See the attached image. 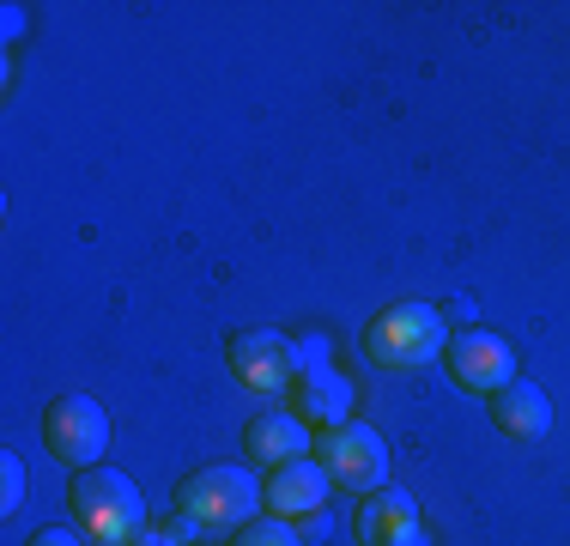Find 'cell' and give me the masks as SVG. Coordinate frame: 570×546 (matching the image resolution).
I'll return each instance as SVG.
<instances>
[{
    "mask_svg": "<svg viewBox=\"0 0 570 546\" xmlns=\"http://www.w3.org/2000/svg\"><path fill=\"white\" fill-rule=\"evenodd\" d=\"M443 347H450V322H443V310L425 304V298H401V304L376 310V316L364 322V359L389 364V371L431 364V359H443Z\"/></svg>",
    "mask_w": 570,
    "mask_h": 546,
    "instance_id": "obj_3",
    "label": "cell"
},
{
    "mask_svg": "<svg viewBox=\"0 0 570 546\" xmlns=\"http://www.w3.org/2000/svg\"><path fill=\"white\" fill-rule=\"evenodd\" d=\"M297 364H304V377L334 371V364H328V340H322V334H304V340H297Z\"/></svg>",
    "mask_w": 570,
    "mask_h": 546,
    "instance_id": "obj_15",
    "label": "cell"
},
{
    "mask_svg": "<svg viewBox=\"0 0 570 546\" xmlns=\"http://www.w3.org/2000/svg\"><path fill=\"white\" fill-rule=\"evenodd\" d=\"M352 528H358L364 546H425L419 504L406 498V491H395V486L371 491V498L358 504V516H352Z\"/></svg>",
    "mask_w": 570,
    "mask_h": 546,
    "instance_id": "obj_8",
    "label": "cell"
},
{
    "mask_svg": "<svg viewBox=\"0 0 570 546\" xmlns=\"http://www.w3.org/2000/svg\"><path fill=\"white\" fill-rule=\"evenodd\" d=\"M485 407H492V426L504 437H522V443H540V437L552 431V401H547V389L528 382V377L504 382Z\"/></svg>",
    "mask_w": 570,
    "mask_h": 546,
    "instance_id": "obj_10",
    "label": "cell"
},
{
    "mask_svg": "<svg viewBox=\"0 0 570 546\" xmlns=\"http://www.w3.org/2000/svg\"><path fill=\"white\" fill-rule=\"evenodd\" d=\"M243 449H249V461H262V468H279V461H297L309 443V426L297 413H255L249 426H243Z\"/></svg>",
    "mask_w": 570,
    "mask_h": 546,
    "instance_id": "obj_11",
    "label": "cell"
},
{
    "mask_svg": "<svg viewBox=\"0 0 570 546\" xmlns=\"http://www.w3.org/2000/svg\"><path fill=\"white\" fill-rule=\"evenodd\" d=\"M443 364H450V377L473 394H498L504 382H515V352H510L504 334H492V328H461V334H450Z\"/></svg>",
    "mask_w": 570,
    "mask_h": 546,
    "instance_id": "obj_7",
    "label": "cell"
},
{
    "mask_svg": "<svg viewBox=\"0 0 570 546\" xmlns=\"http://www.w3.org/2000/svg\"><path fill=\"white\" fill-rule=\"evenodd\" d=\"M225 359H230V377H237L243 389H255V394H285L297 377H304L297 340H285L279 328H249V334H237L225 347Z\"/></svg>",
    "mask_w": 570,
    "mask_h": 546,
    "instance_id": "obj_6",
    "label": "cell"
},
{
    "mask_svg": "<svg viewBox=\"0 0 570 546\" xmlns=\"http://www.w3.org/2000/svg\"><path fill=\"white\" fill-rule=\"evenodd\" d=\"M43 449L67 468H98L104 449H110V413H104V401H91V394H56V401L43 407Z\"/></svg>",
    "mask_w": 570,
    "mask_h": 546,
    "instance_id": "obj_4",
    "label": "cell"
},
{
    "mask_svg": "<svg viewBox=\"0 0 570 546\" xmlns=\"http://www.w3.org/2000/svg\"><path fill=\"white\" fill-rule=\"evenodd\" d=\"M316 461L328 468V480L346 486V491H383L389 486V443L376 437V426H358V419L322 431Z\"/></svg>",
    "mask_w": 570,
    "mask_h": 546,
    "instance_id": "obj_5",
    "label": "cell"
},
{
    "mask_svg": "<svg viewBox=\"0 0 570 546\" xmlns=\"http://www.w3.org/2000/svg\"><path fill=\"white\" fill-rule=\"evenodd\" d=\"M262 498H267V516H285V523H292V516H316L322 504H328V468L309 461V456L279 461V468H267Z\"/></svg>",
    "mask_w": 570,
    "mask_h": 546,
    "instance_id": "obj_9",
    "label": "cell"
},
{
    "mask_svg": "<svg viewBox=\"0 0 570 546\" xmlns=\"http://www.w3.org/2000/svg\"><path fill=\"white\" fill-rule=\"evenodd\" d=\"M297 419L304 426H346L352 419V382L341 371H316V377H304V394H297Z\"/></svg>",
    "mask_w": 570,
    "mask_h": 546,
    "instance_id": "obj_12",
    "label": "cell"
},
{
    "mask_svg": "<svg viewBox=\"0 0 570 546\" xmlns=\"http://www.w3.org/2000/svg\"><path fill=\"white\" fill-rule=\"evenodd\" d=\"M67 510H73L79 535L98 546H134L146 528V498L121 468H79L67 480Z\"/></svg>",
    "mask_w": 570,
    "mask_h": 546,
    "instance_id": "obj_2",
    "label": "cell"
},
{
    "mask_svg": "<svg viewBox=\"0 0 570 546\" xmlns=\"http://www.w3.org/2000/svg\"><path fill=\"white\" fill-rule=\"evenodd\" d=\"M262 510H267V498L255 486V474L230 468V461L195 468L176 486V516H183L188 535H230V528H249Z\"/></svg>",
    "mask_w": 570,
    "mask_h": 546,
    "instance_id": "obj_1",
    "label": "cell"
},
{
    "mask_svg": "<svg viewBox=\"0 0 570 546\" xmlns=\"http://www.w3.org/2000/svg\"><path fill=\"white\" fill-rule=\"evenodd\" d=\"M19 504H24V461L7 449V456H0V510L12 516Z\"/></svg>",
    "mask_w": 570,
    "mask_h": 546,
    "instance_id": "obj_14",
    "label": "cell"
},
{
    "mask_svg": "<svg viewBox=\"0 0 570 546\" xmlns=\"http://www.w3.org/2000/svg\"><path fill=\"white\" fill-rule=\"evenodd\" d=\"M24 546H86V540H79L73 528H43V535H31Z\"/></svg>",
    "mask_w": 570,
    "mask_h": 546,
    "instance_id": "obj_16",
    "label": "cell"
},
{
    "mask_svg": "<svg viewBox=\"0 0 570 546\" xmlns=\"http://www.w3.org/2000/svg\"><path fill=\"white\" fill-rule=\"evenodd\" d=\"M237 546H304V540L285 516H255L249 528H237Z\"/></svg>",
    "mask_w": 570,
    "mask_h": 546,
    "instance_id": "obj_13",
    "label": "cell"
}]
</instances>
